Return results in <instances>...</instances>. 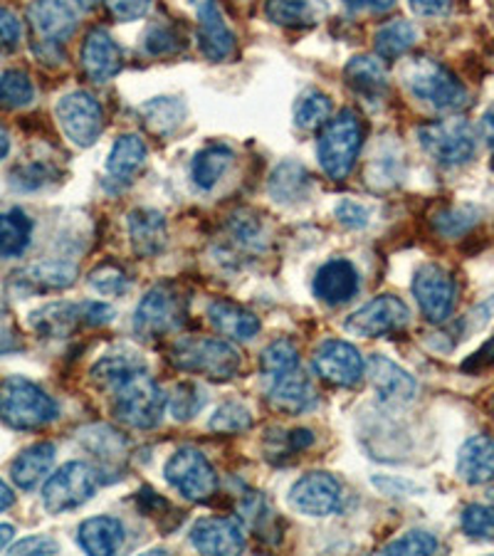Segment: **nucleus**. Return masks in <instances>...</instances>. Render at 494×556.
<instances>
[{
    "mask_svg": "<svg viewBox=\"0 0 494 556\" xmlns=\"http://www.w3.org/2000/svg\"><path fill=\"white\" fill-rule=\"evenodd\" d=\"M21 40H23V25H21V21H17V17L11 11L0 8V48L11 50Z\"/></svg>",
    "mask_w": 494,
    "mask_h": 556,
    "instance_id": "49",
    "label": "nucleus"
},
{
    "mask_svg": "<svg viewBox=\"0 0 494 556\" xmlns=\"http://www.w3.org/2000/svg\"><path fill=\"white\" fill-rule=\"evenodd\" d=\"M346 8L352 11H368V13H385L395 5V0H344Z\"/></svg>",
    "mask_w": 494,
    "mask_h": 556,
    "instance_id": "54",
    "label": "nucleus"
},
{
    "mask_svg": "<svg viewBox=\"0 0 494 556\" xmlns=\"http://www.w3.org/2000/svg\"><path fill=\"white\" fill-rule=\"evenodd\" d=\"M329 116H331V100L321 92L307 94L300 104H296V110H294L296 127L304 129V131L325 127V124L329 122Z\"/></svg>",
    "mask_w": 494,
    "mask_h": 556,
    "instance_id": "39",
    "label": "nucleus"
},
{
    "mask_svg": "<svg viewBox=\"0 0 494 556\" xmlns=\"http://www.w3.org/2000/svg\"><path fill=\"white\" fill-rule=\"evenodd\" d=\"M410 8L416 15L438 17L445 15L453 8V0H410Z\"/></svg>",
    "mask_w": 494,
    "mask_h": 556,
    "instance_id": "52",
    "label": "nucleus"
},
{
    "mask_svg": "<svg viewBox=\"0 0 494 556\" xmlns=\"http://www.w3.org/2000/svg\"><path fill=\"white\" fill-rule=\"evenodd\" d=\"M269 403L280 414H304V410H309L317 403V389H314L309 376L294 369L280 376V379H275L273 389H269Z\"/></svg>",
    "mask_w": 494,
    "mask_h": 556,
    "instance_id": "21",
    "label": "nucleus"
},
{
    "mask_svg": "<svg viewBox=\"0 0 494 556\" xmlns=\"http://www.w3.org/2000/svg\"><path fill=\"white\" fill-rule=\"evenodd\" d=\"M77 542L87 554L110 556L124 546V525L114 517H92L79 525Z\"/></svg>",
    "mask_w": 494,
    "mask_h": 556,
    "instance_id": "27",
    "label": "nucleus"
},
{
    "mask_svg": "<svg viewBox=\"0 0 494 556\" xmlns=\"http://www.w3.org/2000/svg\"><path fill=\"white\" fill-rule=\"evenodd\" d=\"M463 529H465V534L478 536V540H487V536H494V507H490V505L465 507Z\"/></svg>",
    "mask_w": 494,
    "mask_h": 556,
    "instance_id": "45",
    "label": "nucleus"
},
{
    "mask_svg": "<svg viewBox=\"0 0 494 556\" xmlns=\"http://www.w3.org/2000/svg\"><path fill=\"white\" fill-rule=\"evenodd\" d=\"M15 505V495L13 490L5 485L3 480H0V513H5V509H11Z\"/></svg>",
    "mask_w": 494,
    "mask_h": 556,
    "instance_id": "55",
    "label": "nucleus"
},
{
    "mask_svg": "<svg viewBox=\"0 0 494 556\" xmlns=\"http://www.w3.org/2000/svg\"><path fill=\"white\" fill-rule=\"evenodd\" d=\"M265 13L282 28H309L321 21L327 8L321 0H267Z\"/></svg>",
    "mask_w": 494,
    "mask_h": 556,
    "instance_id": "30",
    "label": "nucleus"
},
{
    "mask_svg": "<svg viewBox=\"0 0 494 556\" xmlns=\"http://www.w3.org/2000/svg\"><path fill=\"white\" fill-rule=\"evenodd\" d=\"M8 149H11V139H8V131H5L3 127H0V161L5 159Z\"/></svg>",
    "mask_w": 494,
    "mask_h": 556,
    "instance_id": "58",
    "label": "nucleus"
},
{
    "mask_svg": "<svg viewBox=\"0 0 494 556\" xmlns=\"http://www.w3.org/2000/svg\"><path fill=\"white\" fill-rule=\"evenodd\" d=\"M250 426H253V418H250L248 408L238 406V403H226L211 418V428L218 430V433H242Z\"/></svg>",
    "mask_w": 494,
    "mask_h": 556,
    "instance_id": "43",
    "label": "nucleus"
},
{
    "mask_svg": "<svg viewBox=\"0 0 494 556\" xmlns=\"http://www.w3.org/2000/svg\"><path fill=\"white\" fill-rule=\"evenodd\" d=\"M164 475L168 485L191 502L211 500L218 490V475H215L208 457L195 447H183V451L170 455Z\"/></svg>",
    "mask_w": 494,
    "mask_h": 556,
    "instance_id": "9",
    "label": "nucleus"
},
{
    "mask_svg": "<svg viewBox=\"0 0 494 556\" xmlns=\"http://www.w3.org/2000/svg\"><path fill=\"white\" fill-rule=\"evenodd\" d=\"M131 245L141 257H156L166 248V218L159 211L139 208L129 215Z\"/></svg>",
    "mask_w": 494,
    "mask_h": 556,
    "instance_id": "26",
    "label": "nucleus"
},
{
    "mask_svg": "<svg viewBox=\"0 0 494 556\" xmlns=\"http://www.w3.org/2000/svg\"><path fill=\"white\" fill-rule=\"evenodd\" d=\"M186 319V298L174 285H156L143 294L134 312V331L141 339H161L176 331Z\"/></svg>",
    "mask_w": 494,
    "mask_h": 556,
    "instance_id": "6",
    "label": "nucleus"
},
{
    "mask_svg": "<svg viewBox=\"0 0 494 556\" xmlns=\"http://www.w3.org/2000/svg\"><path fill=\"white\" fill-rule=\"evenodd\" d=\"M77 270L67 263H40L33 265L28 270L15 273L11 287L17 294H38V292H52L65 290L75 282Z\"/></svg>",
    "mask_w": 494,
    "mask_h": 556,
    "instance_id": "24",
    "label": "nucleus"
},
{
    "mask_svg": "<svg viewBox=\"0 0 494 556\" xmlns=\"http://www.w3.org/2000/svg\"><path fill=\"white\" fill-rule=\"evenodd\" d=\"M83 67L87 77L97 85H104L119 75L124 67V55L119 45L112 40V35L104 28H97L87 35L83 45Z\"/></svg>",
    "mask_w": 494,
    "mask_h": 556,
    "instance_id": "19",
    "label": "nucleus"
},
{
    "mask_svg": "<svg viewBox=\"0 0 494 556\" xmlns=\"http://www.w3.org/2000/svg\"><path fill=\"white\" fill-rule=\"evenodd\" d=\"M300 366V352L290 342V339H277L269 344L263 356H259V369H263L269 379H280V376L294 371Z\"/></svg>",
    "mask_w": 494,
    "mask_h": 556,
    "instance_id": "37",
    "label": "nucleus"
},
{
    "mask_svg": "<svg viewBox=\"0 0 494 556\" xmlns=\"http://www.w3.org/2000/svg\"><path fill=\"white\" fill-rule=\"evenodd\" d=\"M312 366L321 381L344 386V389L362 383L366 371L358 349L349 342H341V339H329V342L321 344L312 356Z\"/></svg>",
    "mask_w": 494,
    "mask_h": 556,
    "instance_id": "14",
    "label": "nucleus"
},
{
    "mask_svg": "<svg viewBox=\"0 0 494 556\" xmlns=\"http://www.w3.org/2000/svg\"><path fill=\"white\" fill-rule=\"evenodd\" d=\"M403 83L416 100L440 112H455L467 104V89L451 70L430 58L410 60L403 67Z\"/></svg>",
    "mask_w": 494,
    "mask_h": 556,
    "instance_id": "3",
    "label": "nucleus"
},
{
    "mask_svg": "<svg viewBox=\"0 0 494 556\" xmlns=\"http://www.w3.org/2000/svg\"><path fill=\"white\" fill-rule=\"evenodd\" d=\"M487 366H494V337L480 349V352H474L470 358H467V362L463 364V369L480 371V369H487Z\"/></svg>",
    "mask_w": 494,
    "mask_h": 556,
    "instance_id": "53",
    "label": "nucleus"
},
{
    "mask_svg": "<svg viewBox=\"0 0 494 556\" xmlns=\"http://www.w3.org/2000/svg\"><path fill=\"white\" fill-rule=\"evenodd\" d=\"M60 546L48 536H28V540L11 546V554H58Z\"/></svg>",
    "mask_w": 494,
    "mask_h": 556,
    "instance_id": "51",
    "label": "nucleus"
},
{
    "mask_svg": "<svg viewBox=\"0 0 494 556\" xmlns=\"http://www.w3.org/2000/svg\"><path fill=\"white\" fill-rule=\"evenodd\" d=\"M28 21L45 45H60L77 30L79 15L75 0H33Z\"/></svg>",
    "mask_w": 494,
    "mask_h": 556,
    "instance_id": "16",
    "label": "nucleus"
},
{
    "mask_svg": "<svg viewBox=\"0 0 494 556\" xmlns=\"http://www.w3.org/2000/svg\"><path fill=\"white\" fill-rule=\"evenodd\" d=\"M480 131H482L484 141H487V147L494 149V116L492 114L484 116L482 124H480Z\"/></svg>",
    "mask_w": 494,
    "mask_h": 556,
    "instance_id": "56",
    "label": "nucleus"
},
{
    "mask_svg": "<svg viewBox=\"0 0 494 556\" xmlns=\"http://www.w3.org/2000/svg\"><path fill=\"white\" fill-rule=\"evenodd\" d=\"M58 418V403L23 376L0 381V420L17 430H35Z\"/></svg>",
    "mask_w": 494,
    "mask_h": 556,
    "instance_id": "2",
    "label": "nucleus"
},
{
    "mask_svg": "<svg viewBox=\"0 0 494 556\" xmlns=\"http://www.w3.org/2000/svg\"><path fill=\"white\" fill-rule=\"evenodd\" d=\"M114 319V309L104 302H55L30 314V327L40 337H67L79 327H99Z\"/></svg>",
    "mask_w": 494,
    "mask_h": 556,
    "instance_id": "7",
    "label": "nucleus"
},
{
    "mask_svg": "<svg viewBox=\"0 0 494 556\" xmlns=\"http://www.w3.org/2000/svg\"><path fill=\"white\" fill-rule=\"evenodd\" d=\"M337 218H339V223H344L346 228H364L368 223V211L362 203L344 201L337 205Z\"/></svg>",
    "mask_w": 494,
    "mask_h": 556,
    "instance_id": "50",
    "label": "nucleus"
},
{
    "mask_svg": "<svg viewBox=\"0 0 494 556\" xmlns=\"http://www.w3.org/2000/svg\"><path fill=\"white\" fill-rule=\"evenodd\" d=\"M290 505L309 517H327L341 505V485L329 472H309L294 482Z\"/></svg>",
    "mask_w": 494,
    "mask_h": 556,
    "instance_id": "15",
    "label": "nucleus"
},
{
    "mask_svg": "<svg viewBox=\"0 0 494 556\" xmlns=\"http://www.w3.org/2000/svg\"><path fill=\"white\" fill-rule=\"evenodd\" d=\"M52 463H55V445L35 443L15 457L11 465V478L21 490H33L48 478Z\"/></svg>",
    "mask_w": 494,
    "mask_h": 556,
    "instance_id": "28",
    "label": "nucleus"
},
{
    "mask_svg": "<svg viewBox=\"0 0 494 556\" xmlns=\"http://www.w3.org/2000/svg\"><path fill=\"white\" fill-rule=\"evenodd\" d=\"M166 396L161 386L139 371L114 389V416L134 430H151L164 420Z\"/></svg>",
    "mask_w": 494,
    "mask_h": 556,
    "instance_id": "5",
    "label": "nucleus"
},
{
    "mask_svg": "<svg viewBox=\"0 0 494 556\" xmlns=\"http://www.w3.org/2000/svg\"><path fill=\"white\" fill-rule=\"evenodd\" d=\"M35 97V87L30 77L21 70H11L0 75V106L5 110H21L28 106Z\"/></svg>",
    "mask_w": 494,
    "mask_h": 556,
    "instance_id": "38",
    "label": "nucleus"
},
{
    "mask_svg": "<svg viewBox=\"0 0 494 556\" xmlns=\"http://www.w3.org/2000/svg\"><path fill=\"white\" fill-rule=\"evenodd\" d=\"M203 391L195 383H181L176 386L174 399H170V410L176 420H191L203 408Z\"/></svg>",
    "mask_w": 494,
    "mask_h": 556,
    "instance_id": "42",
    "label": "nucleus"
},
{
    "mask_svg": "<svg viewBox=\"0 0 494 556\" xmlns=\"http://www.w3.org/2000/svg\"><path fill=\"white\" fill-rule=\"evenodd\" d=\"M358 292V273L349 260H329L314 277V294L327 304H344Z\"/></svg>",
    "mask_w": 494,
    "mask_h": 556,
    "instance_id": "20",
    "label": "nucleus"
},
{
    "mask_svg": "<svg viewBox=\"0 0 494 556\" xmlns=\"http://www.w3.org/2000/svg\"><path fill=\"white\" fill-rule=\"evenodd\" d=\"M413 294H416L420 312L428 321L440 325L451 317L455 309L457 287L453 275L440 265H423L413 277Z\"/></svg>",
    "mask_w": 494,
    "mask_h": 556,
    "instance_id": "13",
    "label": "nucleus"
},
{
    "mask_svg": "<svg viewBox=\"0 0 494 556\" xmlns=\"http://www.w3.org/2000/svg\"><path fill=\"white\" fill-rule=\"evenodd\" d=\"M139 371H147V366H143L134 354H112L94 364L92 379L99 386H104V389H116L122 381H127L129 376Z\"/></svg>",
    "mask_w": 494,
    "mask_h": 556,
    "instance_id": "35",
    "label": "nucleus"
},
{
    "mask_svg": "<svg viewBox=\"0 0 494 556\" xmlns=\"http://www.w3.org/2000/svg\"><path fill=\"white\" fill-rule=\"evenodd\" d=\"M232 161H236V154H232L228 147H223V143H213V147L198 151L191 164L193 184L201 188V191H211V188L230 172Z\"/></svg>",
    "mask_w": 494,
    "mask_h": 556,
    "instance_id": "31",
    "label": "nucleus"
},
{
    "mask_svg": "<svg viewBox=\"0 0 494 556\" xmlns=\"http://www.w3.org/2000/svg\"><path fill=\"white\" fill-rule=\"evenodd\" d=\"M170 362L186 374L205 376L211 381H230L240 371L242 356L226 339L183 337L170 346Z\"/></svg>",
    "mask_w": 494,
    "mask_h": 556,
    "instance_id": "1",
    "label": "nucleus"
},
{
    "mask_svg": "<svg viewBox=\"0 0 494 556\" xmlns=\"http://www.w3.org/2000/svg\"><path fill=\"white\" fill-rule=\"evenodd\" d=\"M344 75H346V83L352 85L356 92H379V89L385 87V79H389L383 62L379 58H368V55L354 58L349 62Z\"/></svg>",
    "mask_w": 494,
    "mask_h": 556,
    "instance_id": "36",
    "label": "nucleus"
},
{
    "mask_svg": "<svg viewBox=\"0 0 494 556\" xmlns=\"http://www.w3.org/2000/svg\"><path fill=\"white\" fill-rule=\"evenodd\" d=\"M307 188H309V174L304 172V166L292 164V161L277 166V172L273 174V181H269V193H273L275 201L280 203H292V201L304 199V195H307Z\"/></svg>",
    "mask_w": 494,
    "mask_h": 556,
    "instance_id": "33",
    "label": "nucleus"
},
{
    "mask_svg": "<svg viewBox=\"0 0 494 556\" xmlns=\"http://www.w3.org/2000/svg\"><path fill=\"white\" fill-rule=\"evenodd\" d=\"M191 544L201 554L232 556L245 549V532H242V525L230 517H205L193 525Z\"/></svg>",
    "mask_w": 494,
    "mask_h": 556,
    "instance_id": "18",
    "label": "nucleus"
},
{
    "mask_svg": "<svg viewBox=\"0 0 494 556\" xmlns=\"http://www.w3.org/2000/svg\"><path fill=\"white\" fill-rule=\"evenodd\" d=\"M13 534L15 529L11 525H0V549H5V546L13 542Z\"/></svg>",
    "mask_w": 494,
    "mask_h": 556,
    "instance_id": "57",
    "label": "nucleus"
},
{
    "mask_svg": "<svg viewBox=\"0 0 494 556\" xmlns=\"http://www.w3.org/2000/svg\"><path fill=\"white\" fill-rule=\"evenodd\" d=\"M480 220V213L474 208H451L435 215V230L445 238H457L470 230Z\"/></svg>",
    "mask_w": 494,
    "mask_h": 556,
    "instance_id": "41",
    "label": "nucleus"
},
{
    "mask_svg": "<svg viewBox=\"0 0 494 556\" xmlns=\"http://www.w3.org/2000/svg\"><path fill=\"white\" fill-rule=\"evenodd\" d=\"M143 45H147L151 55H174V52L181 50L183 42L174 30L166 28V25H154V28L147 33Z\"/></svg>",
    "mask_w": 494,
    "mask_h": 556,
    "instance_id": "47",
    "label": "nucleus"
},
{
    "mask_svg": "<svg viewBox=\"0 0 494 556\" xmlns=\"http://www.w3.org/2000/svg\"><path fill=\"white\" fill-rule=\"evenodd\" d=\"M440 549V542L433 534L428 532H408L403 534L401 540H395L391 544L383 546V554H435Z\"/></svg>",
    "mask_w": 494,
    "mask_h": 556,
    "instance_id": "44",
    "label": "nucleus"
},
{
    "mask_svg": "<svg viewBox=\"0 0 494 556\" xmlns=\"http://www.w3.org/2000/svg\"><path fill=\"white\" fill-rule=\"evenodd\" d=\"M208 319L223 337L236 339V342H250L259 331V319L255 314L228 300H215L208 307Z\"/></svg>",
    "mask_w": 494,
    "mask_h": 556,
    "instance_id": "25",
    "label": "nucleus"
},
{
    "mask_svg": "<svg viewBox=\"0 0 494 556\" xmlns=\"http://www.w3.org/2000/svg\"><path fill=\"white\" fill-rule=\"evenodd\" d=\"M416 40L418 33L408 21H395L376 33V52L381 60H398L416 45Z\"/></svg>",
    "mask_w": 494,
    "mask_h": 556,
    "instance_id": "34",
    "label": "nucleus"
},
{
    "mask_svg": "<svg viewBox=\"0 0 494 556\" xmlns=\"http://www.w3.org/2000/svg\"><path fill=\"white\" fill-rule=\"evenodd\" d=\"M368 376H371L373 389L379 391L383 401L406 403L416 396V381H413V376L381 354L368 358Z\"/></svg>",
    "mask_w": 494,
    "mask_h": 556,
    "instance_id": "22",
    "label": "nucleus"
},
{
    "mask_svg": "<svg viewBox=\"0 0 494 556\" xmlns=\"http://www.w3.org/2000/svg\"><path fill=\"white\" fill-rule=\"evenodd\" d=\"M457 475L467 485H487L494 480V441L490 435H474L460 447Z\"/></svg>",
    "mask_w": 494,
    "mask_h": 556,
    "instance_id": "23",
    "label": "nucleus"
},
{
    "mask_svg": "<svg viewBox=\"0 0 494 556\" xmlns=\"http://www.w3.org/2000/svg\"><path fill=\"white\" fill-rule=\"evenodd\" d=\"M410 312L406 302L393 298V294H379L371 302H366L362 309H356L352 317L346 319V331L354 337L376 339L401 331L408 325Z\"/></svg>",
    "mask_w": 494,
    "mask_h": 556,
    "instance_id": "11",
    "label": "nucleus"
},
{
    "mask_svg": "<svg viewBox=\"0 0 494 556\" xmlns=\"http://www.w3.org/2000/svg\"><path fill=\"white\" fill-rule=\"evenodd\" d=\"M33 238V220L21 208L0 213V257H17L25 253Z\"/></svg>",
    "mask_w": 494,
    "mask_h": 556,
    "instance_id": "32",
    "label": "nucleus"
},
{
    "mask_svg": "<svg viewBox=\"0 0 494 556\" xmlns=\"http://www.w3.org/2000/svg\"><path fill=\"white\" fill-rule=\"evenodd\" d=\"M104 5L110 8V13L116 17V21L131 23V21H139L143 15H149L154 0H104Z\"/></svg>",
    "mask_w": 494,
    "mask_h": 556,
    "instance_id": "48",
    "label": "nucleus"
},
{
    "mask_svg": "<svg viewBox=\"0 0 494 556\" xmlns=\"http://www.w3.org/2000/svg\"><path fill=\"white\" fill-rule=\"evenodd\" d=\"M418 141L426 154L440 166H463L474 156L478 141L465 119L430 122L418 129Z\"/></svg>",
    "mask_w": 494,
    "mask_h": 556,
    "instance_id": "8",
    "label": "nucleus"
},
{
    "mask_svg": "<svg viewBox=\"0 0 494 556\" xmlns=\"http://www.w3.org/2000/svg\"><path fill=\"white\" fill-rule=\"evenodd\" d=\"M58 122L65 137L77 147H92L104 127L102 106L87 92L65 94L55 106Z\"/></svg>",
    "mask_w": 494,
    "mask_h": 556,
    "instance_id": "12",
    "label": "nucleus"
},
{
    "mask_svg": "<svg viewBox=\"0 0 494 556\" xmlns=\"http://www.w3.org/2000/svg\"><path fill=\"white\" fill-rule=\"evenodd\" d=\"M147 143L137 134H124V137L116 139L110 161H106V172L119 184H131L137 178L143 166H147Z\"/></svg>",
    "mask_w": 494,
    "mask_h": 556,
    "instance_id": "29",
    "label": "nucleus"
},
{
    "mask_svg": "<svg viewBox=\"0 0 494 556\" xmlns=\"http://www.w3.org/2000/svg\"><path fill=\"white\" fill-rule=\"evenodd\" d=\"M89 285H92L99 294H122L129 287L127 275H124V270H119L116 265L97 267V270L89 275Z\"/></svg>",
    "mask_w": 494,
    "mask_h": 556,
    "instance_id": "46",
    "label": "nucleus"
},
{
    "mask_svg": "<svg viewBox=\"0 0 494 556\" xmlns=\"http://www.w3.org/2000/svg\"><path fill=\"white\" fill-rule=\"evenodd\" d=\"M198 11V42L211 62H223L236 52V35L228 28L220 5L215 0H193Z\"/></svg>",
    "mask_w": 494,
    "mask_h": 556,
    "instance_id": "17",
    "label": "nucleus"
},
{
    "mask_svg": "<svg viewBox=\"0 0 494 556\" xmlns=\"http://www.w3.org/2000/svg\"><path fill=\"white\" fill-rule=\"evenodd\" d=\"M364 147V124L358 114L352 110H344L334 119L325 124V131L319 137V164L325 174L334 181H344V178L354 172L358 151Z\"/></svg>",
    "mask_w": 494,
    "mask_h": 556,
    "instance_id": "4",
    "label": "nucleus"
},
{
    "mask_svg": "<svg viewBox=\"0 0 494 556\" xmlns=\"http://www.w3.org/2000/svg\"><path fill=\"white\" fill-rule=\"evenodd\" d=\"M97 492V472L87 463H67L50 475L42 488V505L48 513L60 515L83 507Z\"/></svg>",
    "mask_w": 494,
    "mask_h": 556,
    "instance_id": "10",
    "label": "nucleus"
},
{
    "mask_svg": "<svg viewBox=\"0 0 494 556\" xmlns=\"http://www.w3.org/2000/svg\"><path fill=\"white\" fill-rule=\"evenodd\" d=\"M141 114L147 116V124L159 134L174 131L183 119V106L181 102L170 100V97H161V100L149 102L143 106Z\"/></svg>",
    "mask_w": 494,
    "mask_h": 556,
    "instance_id": "40",
    "label": "nucleus"
}]
</instances>
